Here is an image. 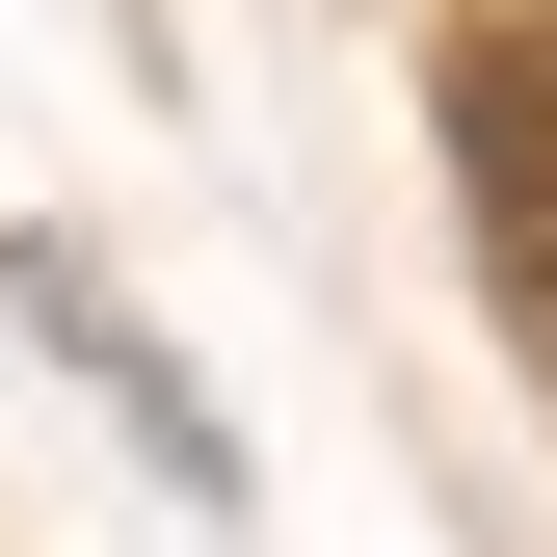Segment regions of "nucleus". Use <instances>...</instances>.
Returning <instances> with one entry per match:
<instances>
[{"label":"nucleus","instance_id":"nucleus-1","mask_svg":"<svg viewBox=\"0 0 557 557\" xmlns=\"http://www.w3.org/2000/svg\"><path fill=\"white\" fill-rule=\"evenodd\" d=\"M451 160H478V213H505V265L557 293V27H478L451 53Z\"/></svg>","mask_w":557,"mask_h":557}]
</instances>
